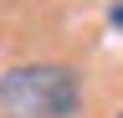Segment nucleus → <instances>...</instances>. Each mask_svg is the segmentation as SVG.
I'll use <instances>...</instances> for the list:
<instances>
[{"label": "nucleus", "instance_id": "obj_1", "mask_svg": "<svg viewBox=\"0 0 123 118\" xmlns=\"http://www.w3.org/2000/svg\"><path fill=\"white\" fill-rule=\"evenodd\" d=\"M5 118H72L82 87L67 67H10L5 72Z\"/></svg>", "mask_w": 123, "mask_h": 118}, {"label": "nucleus", "instance_id": "obj_2", "mask_svg": "<svg viewBox=\"0 0 123 118\" xmlns=\"http://www.w3.org/2000/svg\"><path fill=\"white\" fill-rule=\"evenodd\" d=\"M108 21H113V26H118V31H123V0H118V5H113V10H108Z\"/></svg>", "mask_w": 123, "mask_h": 118}, {"label": "nucleus", "instance_id": "obj_3", "mask_svg": "<svg viewBox=\"0 0 123 118\" xmlns=\"http://www.w3.org/2000/svg\"><path fill=\"white\" fill-rule=\"evenodd\" d=\"M118 118H123V113H118Z\"/></svg>", "mask_w": 123, "mask_h": 118}]
</instances>
